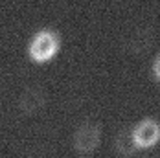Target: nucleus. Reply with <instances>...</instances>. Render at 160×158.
I'll use <instances>...</instances> for the list:
<instances>
[{"instance_id":"7","label":"nucleus","mask_w":160,"mask_h":158,"mask_svg":"<svg viewBox=\"0 0 160 158\" xmlns=\"http://www.w3.org/2000/svg\"><path fill=\"white\" fill-rule=\"evenodd\" d=\"M158 158H160V156H158Z\"/></svg>"},{"instance_id":"2","label":"nucleus","mask_w":160,"mask_h":158,"mask_svg":"<svg viewBox=\"0 0 160 158\" xmlns=\"http://www.w3.org/2000/svg\"><path fill=\"white\" fill-rule=\"evenodd\" d=\"M101 134H103V127L96 120H83L79 125L76 127L74 136H72V147L74 151L81 156H88L94 155L96 149L101 143Z\"/></svg>"},{"instance_id":"5","label":"nucleus","mask_w":160,"mask_h":158,"mask_svg":"<svg viewBox=\"0 0 160 158\" xmlns=\"http://www.w3.org/2000/svg\"><path fill=\"white\" fill-rule=\"evenodd\" d=\"M114 147L116 151L122 155V156H132L138 147L134 145V140H132V134H131V129H123L116 134V140H114Z\"/></svg>"},{"instance_id":"6","label":"nucleus","mask_w":160,"mask_h":158,"mask_svg":"<svg viewBox=\"0 0 160 158\" xmlns=\"http://www.w3.org/2000/svg\"><path fill=\"white\" fill-rule=\"evenodd\" d=\"M151 70H153V76L160 81V52L157 53V57L153 59V66H151Z\"/></svg>"},{"instance_id":"4","label":"nucleus","mask_w":160,"mask_h":158,"mask_svg":"<svg viewBox=\"0 0 160 158\" xmlns=\"http://www.w3.org/2000/svg\"><path fill=\"white\" fill-rule=\"evenodd\" d=\"M46 103H48L46 92H44L41 86L33 85V86H28V88L22 90V94L18 96L17 107H18L20 114H24V116H33V114H37V112L42 111Z\"/></svg>"},{"instance_id":"3","label":"nucleus","mask_w":160,"mask_h":158,"mask_svg":"<svg viewBox=\"0 0 160 158\" xmlns=\"http://www.w3.org/2000/svg\"><path fill=\"white\" fill-rule=\"evenodd\" d=\"M131 134L138 149H151L160 142V121L153 116L142 118L131 127Z\"/></svg>"},{"instance_id":"1","label":"nucleus","mask_w":160,"mask_h":158,"mask_svg":"<svg viewBox=\"0 0 160 158\" xmlns=\"http://www.w3.org/2000/svg\"><path fill=\"white\" fill-rule=\"evenodd\" d=\"M61 50V35L52 28H42L35 32L28 42V57L35 64L50 63Z\"/></svg>"}]
</instances>
